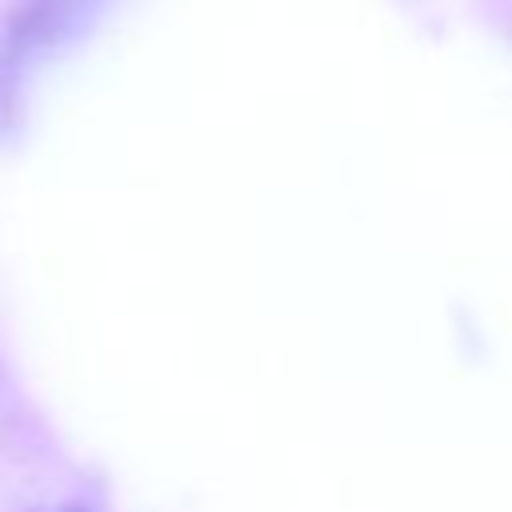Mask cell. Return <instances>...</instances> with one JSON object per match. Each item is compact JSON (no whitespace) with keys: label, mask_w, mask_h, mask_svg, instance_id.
<instances>
[{"label":"cell","mask_w":512,"mask_h":512,"mask_svg":"<svg viewBox=\"0 0 512 512\" xmlns=\"http://www.w3.org/2000/svg\"><path fill=\"white\" fill-rule=\"evenodd\" d=\"M100 0H20L0 36V132L24 116L28 80L60 52V44L96 16Z\"/></svg>","instance_id":"cell-1"}]
</instances>
